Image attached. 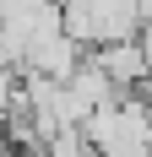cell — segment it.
Listing matches in <instances>:
<instances>
[{
  "label": "cell",
  "instance_id": "1",
  "mask_svg": "<svg viewBox=\"0 0 152 157\" xmlns=\"http://www.w3.org/2000/svg\"><path fill=\"white\" fill-rule=\"evenodd\" d=\"M87 54L103 65L114 81H120L125 92H141V87L152 81V60H147V44H141V33H136V38H114V44H98V49H87Z\"/></svg>",
  "mask_w": 152,
  "mask_h": 157
},
{
  "label": "cell",
  "instance_id": "2",
  "mask_svg": "<svg viewBox=\"0 0 152 157\" xmlns=\"http://www.w3.org/2000/svg\"><path fill=\"white\" fill-rule=\"evenodd\" d=\"M44 157H98V141L87 136V125H60L44 141Z\"/></svg>",
  "mask_w": 152,
  "mask_h": 157
},
{
  "label": "cell",
  "instance_id": "3",
  "mask_svg": "<svg viewBox=\"0 0 152 157\" xmlns=\"http://www.w3.org/2000/svg\"><path fill=\"white\" fill-rule=\"evenodd\" d=\"M11 146H16L11 141V125H6V114H0V157H11Z\"/></svg>",
  "mask_w": 152,
  "mask_h": 157
}]
</instances>
